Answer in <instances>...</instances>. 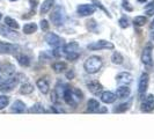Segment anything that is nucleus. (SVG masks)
Returning <instances> with one entry per match:
<instances>
[{
  "instance_id": "obj_14",
  "label": "nucleus",
  "mask_w": 154,
  "mask_h": 139,
  "mask_svg": "<svg viewBox=\"0 0 154 139\" xmlns=\"http://www.w3.org/2000/svg\"><path fill=\"white\" fill-rule=\"evenodd\" d=\"M132 80H133V77L129 72H121L116 77V81L121 85H129L132 82Z\"/></svg>"
},
{
  "instance_id": "obj_35",
  "label": "nucleus",
  "mask_w": 154,
  "mask_h": 139,
  "mask_svg": "<svg viewBox=\"0 0 154 139\" xmlns=\"http://www.w3.org/2000/svg\"><path fill=\"white\" fill-rule=\"evenodd\" d=\"M66 56V59L69 60V62H75L79 59V57H80V54H79V51L78 52H72V54H65Z\"/></svg>"
},
{
  "instance_id": "obj_22",
  "label": "nucleus",
  "mask_w": 154,
  "mask_h": 139,
  "mask_svg": "<svg viewBox=\"0 0 154 139\" xmlns=\"http://www.w3.org/2000/svg\"><path fill=\"white\" fill-rule=\"evenodd\" d=\"M100 107V102L97 100H95V99H91L87 102V111H89V113H97Z\"/></svg>"
},
{
  "instance_id": "obj_32",
  "label": "nucleus",
  "mask_w": 154,
  "mask_h": 139,
  "mask_svg": "<svg viewBox=\"0 0 154 139\" xmlns=\"http://www.w3.org/2000/svg\"><path fill=\"white\" fill-rule=\"evenodd\" d=\"M93 4H94V6L97 8H100L101 11H103L104 13H106V15H108L109 17H111V15H110V13H109V11L107 9V8L104 7L103 5H102V2H101L100 0H93Z\"/></svg>"
},
{
  "instance_id": "obj_26",
  "label": "nucleus",
  "mask_w": 154,
  "mask_h": 139,
  "mask_svg": "<svg viewBox=\"0 0 154 139\" xmlns=\"http://www.w3.org/2000/svg\"><path fill=\"white\" fill-rule=\"evenodd\" d=\"M4 21H5V24H6L7 27H9V28H12V29H15V30H17V29L20 28V24L17 23V21H16V20H14L13 17H11V16H6Z\"/></svg>"
},
{
  "instance_id": "obj_34",
  "label": "nucleus",
  "mask_w": 154,
  "mask_h": 139,
  "mask_svg": "<svg viewBox=\"0 0 154 139\" xmlns=\"http://www.w3.org/2000/svg\"><path fill=\"white\" fill-rule=\"evenodd\" d=\"M118 24H119V27H121L122 29H126V28H129V26H130L128 17H125V16L121 17V19L118 20Z\"/></svg>"
},
{
  "instance_id": "obj_47",
  "label": "nucleus",
  "mask_w": 154,
  "mask_h": 139,
  "mask_svg": "<svg viewBox=\"0 0 154 139\" xmlns=\"http://www.w3.org/2000/svg\"><path fill=\"white\" fill-rule=\"evenodd\" d=\"M9 1H17V0H9Z\"/></svg>"
},
{
  "instance_id": "obj_3",
  "label": "nucleus",
  "mask_w": 154,
  "mask_h": 139,
  "mask_svg": "<svg viewBox=\"0 0 154 139\" xmlns=\"http://www.w3.org/2000/svg\"><path fill=\"white\" fill-rule=\"evenodd\" d=\"M152 51H153V45H152V43H148V44L144 48L143 52H141L140 59H141V63H143L145 66H152V65H153Z\"/></svg>"
},
{
  "instance_id": "obj_16",
  "label": "nucleus",
  "mask_w": 154,
  "mask_h": 139,
  "mask_svg": "<svg viewBox=\"0 0 154 139\" xmlns=\"http://www.w3.org/2000/svg\"><path fill=\"white\" fill-rule=\"evenodd\" d=\"M101 101L106 104H110V103H114L117 100V96H116L115 93L110 92V91H106V92L101 93Z\"/></svg>"
},
{
  "instance_id": "obj_13",
  "label": "nucleus",
  "mask_w": 154,
  "mask_h": 139,
  "mask_svg": "<svg viewBox=\"0 0 154 139\" xmlns=\"http://www.w3.org/2000/svg\"><path fill=\"white\" fill-rule=\"evenodd\" d=\"M15 73V66L12 64H5L0 67V77L4 80H6L8 78L13 77Z\"/></svg>"
},
{
  "instance_id": "obj_38",
  "label": "nucleus",
  "mask_w": 154,
  "mask_h": 139,
  "mask_svg": "<svg viewBox=\"0 0 154 139\" xmlns=\"http://www.w3.org/2000/svg\"><path fill=\"white\" fill-rule=\"evenodd\" d=\"M123 8L125 11H128V12H132L133 11V7L130 6V2H129V0H123Z\"/></svg>"
},
{
  "instance_id": "obj_33",
  "label": "nucleus",
  "mask_w": 154,
  "mask_h": 139,
  "mask_svg": "<svg viewBox=\"0 0 154 139\" xmlns=\"http://www.w3.org/2000/svg\"><path fill=\"white\" fill-rule=\"evenodd\" d=\"M9 103V97L7 95H0V110L5 109Z\"/></svg>"
},
{
  "instance_id": "obj_4",
  "label": "nucleus",
  "mask_w": 154,
  "mask_h": 139,
  "mask_svg": "<svg viewBox=\"0 0 154 139\" xmlns=\"http://www.w3.org/2000/svg\"><path fill=\"white\" fill-rule=\"evenodd\" d=\"M115 46L111 42H109L107 39H99L96 42H93L91 44L87 45L88 50H92V51H97V50H103V49H114Z\"/></svg>"
},
{
  "instance_id": "obj_8",
  "label": "nucleus",
  "mask_w": 154,
  "mask_h": 139,
  "mask_svg": "<svg viewBox=\"0 0 154 139\" xmlns=\"http://www.w3.org/2000/svg\"><path fill=\"white\" fill-rule=\"evenodd\" d=\"M45 42L52 48H59L63 45L64 39L54 32H48L45 35Z\"/></svg>"
},
{
  "instance_id": "obj_48",
  "label": "nucleus",
  "mask_w": 154,
  "mask_h": 139,
  "mask_svg": "<svg viewBox=\"0 0 154 139\" xmlns=\"http://www.w3.org/2000/svg\"><path fill=\"white\" fill-rule=\"evenodd\" d=\"M0 67H1V65H0Z\"/></svg>"
},
{
  "instance_id": "obj_11",
  "label": "nucleus",
  "mask_w": 154,
  "mask_h": 139,
  "mask_svg": "<svg viewBox=\"0 0 154 139\" xmlns=\"http://www.w3.org/2000/svg\"><path fill=\"white\" fill-rule=\"evenodd\" d=\"M19 84V79L17 77H11L6 79L1 85H0V91L1 92H9L13 91Z\"/></svg>"
},
{
  "instance_id": "obj_31",
  "label": "nucleus",
  "mask_w": 154,
  "mask_h": 139,
  "mask_svg": "<svg viewBox=\"0 0 154 139\" xmlns=\"http://www.w3.org/2000/svg\"><path fill=\"white\" fill-rule=\"evenodd\" d=\"M46 110L44 109V107L41 104V103H35L30 109H29V113H35V114H43L45 113Z\"/></svg>"
},
{
  "instance_id": "obj_37",
  "label": "nucleus",
  "mask_w": 154,
  "mask_h": 139,
  "mask_svg": "<svg viewBox=\"0 0 154 139\" xmlns=\"http://www.w3.org/2000/svg\"><path fill=\"white\" fill-rule=\"evenodd\" d=\"M73 93H74V95H75V97L78 99V101H81L84 99V93L81 92L80 89H78V88H74V89H72Z\"/></svg>"
},
{
  "instance_id": "obj_15",
  "label": "nucleus",
  "mask_w": 154,
  "mask_h": 139,
  "mask_svg": "<svg viewBox=\"0 0 154 139\" xmlns=\"http://www.w3.org/2000/svg\"><path fill=\"white\" fill-rule=\"evenodd\" d=\"M87 88L94 95H99L103 91V86L101 85L97 80H92V81L87 82Z\"/></svg>"
},
{
  "instance_id": "obj_45",
  "label": "nucleus",
  "mask_w": 154,
  "mask_h": 139,
  "mask_svg": "<svg viewBox=\"0 0 154 139\" xmlns=\"http://www.w3.org/2000/svg\"><path fill=\"white\" fill-rule=\"evenodd\" d=\"M139 2H146V0H138Z\"/></svg>"
},
{
  "instance_id": "obj_46",
  "label": "nucleus",
  "mask_w": 154,
  "mask_h": 139,
  "mask_svg": "<svg viewBox=\"0 0 154 139\" xmlns=\"http://www.w3.org/2000/svg\"><path fill=\"white\" fill-rule=\"evenodd\" d=\"M1 17H2V15H1V13H0V20H1Z\"/></svg>"
},
{
  "instance_id": "obj_29",
  "label": "nucleus",
  "mask_w": 154,
  "mask_h": 139,
  "mask_svg": "<svg viewBox=\"0 0 154 139\" xmlns=\"http://www.w3.org/2000/svg\"><path fill=\"white\" fill-rule=\"evenodd\" d=\"M111 62L116 64V65H121V64H123L124 63V57L122 56L121 52H118V51H115L112 56H111Z\"/></svg>"
},
{
  "instance_id": "obj_40",
  "label": "nucleus",
  "mask_w": 154,
  "mask_h": 139,
  "mask_svg": "<svg viewBox=\"0 0 154 139\" xmlns=\"http://www.w3.org/2000/svg\"><path fill=\"white\" fill-rule=\"evenodd\" d=\"M29 2L31 4V11L35 12V8H36V5H37V0H29Z\"/></svg>"
},
{
  "instance_id": "obj_28",
  "label": "nucleus",
  "mask_w": 154,
  "mask_h": 139,
  "mask_svg": "<svg viewBox=\"0 0 154 139\" xmlns=\"http://www.w3.org/2000/svg\"><path fill=\"white\" fill-rule=\"evenodd\" d=\"M32 92H34V86L31 85V84H29V82H24L20 87V93L21 94L28 95V94H31Z\"/></svg>"
},
{
  "instance_id": "obj_10",
  "label": "nucleus",
  "mask_w": 154,
  "mask_h": 139,
  "mask_svg": "<svg viewBox=\"0 0 154 139\" xmlns=\"http://www.w3.org/2000/svg\"><path fill=\"white\" fill-rule=\"evenodd\" d=\"M148 84H149V76L148 73H141V76L139 78L138 81V94L140 96H143L146 93L147 88H148Z\"/></svg>"
},
{
  "instance_id": "obj_1",
  "label": "nucleus",
  "mask_w": 154,
  "mask_h": 139,
  "mask_svg": "<svg viewBox=\"0 0 154 139\" xmlns=\"http://www.w3.org/2000/svg\"><path fill=\"white\" fill-rule=\"evenodd\" d=\"M102 66H103V60L99 56H91L84 63V69L89 74L97 73L102 69Z\"/></svg>"
},
{
  "instance_id": "obj_44",
  "label": "nucleus",
  "mask_w": 154,
  "mask_h": 139,
  "mask_svg": "<svg viewBox=\"0 0 154 139\" xmlns=\"http://www.w3.org/2000/svg\"><path fill=\"white\" fill-rule=\"evenodd\" d=\"M149 29H151V30H154V20L152 21V23H151V26H149Z\"/></svg>"
},
{
  "instance_id": "obj_6",
  "label": "nucleus",
  "mask_w": 154,
  "mask_h": 139,
  "mask_svg": "<svg viewBox=\"0 0 154 139\" xmlns=\"http://www.w3.org/2000/svg\"><path fill=\"white\" fill-rule=\"evenodd\" d=\"M0 35L8 39H12V41H17L20 39L19 32L15 29H12V28L7 27L6 24H0Z\"/></svg>"
},
{
  "instance_id": "obj_7",
  "label": "nucleus",
  "mask_w": 154,
  "mask_h": 139,
  "mask_svg": "<svg viewBox=\"0 0 154 139\" xmlns=\"http://www.w3.org/2000/svg\"><path fill=\"white\" fill-rule=\"evenodd\" d=\"M95 11H96V7L92 4H81L77 7V14L81 17H85V16H91L92 14H94Z\"/></svg>"
},
{
  "instance_id": "obj_30",
  "label": "nucleus",
  "mask_w": 154,
  "mask_h": 139,
  "mask_svg": "<svg viewBox=\"0 0 154 139\" xmlns=\"http://www.w3.org/2000/svg\"><path fill=\"white\" fill-rule=\"evenodd\" d=\"M147 23V17L145 15H138L133 19V24L137 27H143Z\"/></svg>"
},
{
  "instance_id": "obj_23",
  "label": "nucleus",
  "mask_w": 154,
  "mask_h": 139,
  "mask_svg": "<svg viewBox=\"0 0 154 139\" xmlns=\"http://www.w3.org/2000/svg\"><path fill=\"white\" fill-rule=\"evenodd\" d=\"M37 24L35 22H29V23H26L24 26H23L22 28V31L26 34V35H31V34H34V32H36L37 31Z\"/></svg>"
},
{
  "instance_id": "obj_12",
  "label": "nucleus",
  "mask_w": 154,
  "mask_h": 139,
  "mask_svg": "<svg viewBox=\"0 0 154 139\" xmlns=\"http://www.w3.org/2000/svg\"><path fill=\"white\" fill-rule=\"evenodd\" d=\"M140 109L143 113H151L154 110V95L153 94H148L144 101L141 102Z\"/></svg>"
},
{
  "instance_id": "obj_21",
  "label": "nucleus",
  "mask_w": 154,
  "mask_h": 139,
  "mask_svg": "<svg viewBox=\"0 0 154 139\" xmlns=\"http://www.w3.org/2000/svg\"><path fill=\"white\" fill-rule=\"evenodd\" d=\"M79 51V43L73 41V42H69L67 44L63 46V52L65 54H72V52H78Z\"/></svg>"
},
{
  "instance_id": "obj_25",
  "label": "nucleus",
  "mask_w": 154,
  "mask_h": 139,
  "mask_svg": "<svg viewBox=\"0 0 154 139\" xmlns=\"http://www.w3.org/2000/svg\"><path fill=\"white\" fill-rule=\"evenodd\" d=\"M130 106H131V101H129V102H124V103H121V104L116 106L112 111H114L115 114H119V113H125L126 110H129Z\"/></svg>"
},
{
  "instance_id": "obj_18",
  "label": "nucleus",
  "mask_w": 154,
  "mask_h": 139,
  "mask_svg": "<svg viewBox=\"0 0 154 139\" xmlns=\"http://www.w3.org/2000/svg\"><path fill=\"white\" fill-rule=\"evenodd\" d=\"M130 94H131V89L126 85L119 86L116 89V96H117V99H126V97L130 96Z\"/></svg>"
},
{
  "instance_id": "obj_24",
  "label": "nucleus",
  "mask_w": 154,
  "mask_h": 139,
  "mask_svg": "<svg viewBox=\"0 0 154 139\" xmlns=\"http://www.w3.org/2000/svg\"><path fill=\"white\" fill-rule=\"evenodd\" d=\"M67 69V64L65 62H54L52 64V70L56 73H62L65 72V70Z\"/></svg>"
},
{
  "instance_id": "obj_9",
  "label": "nucleus",
  "mask_w": 154,
  "mask_h": 139,
  "mask_svg": "<svg viewBox=\"0 0 154 139\" xmlns=\"http://www.w3.org/2000/svg\"><path fill=\"white\" fill-rule=\"evenodd\" d=\"M63 99H64V101L69 104V107H72V108H75L78 106V99L75 97V95H74V93H73V91L71 89V88H66L65 91H64V93H63Z\"/></svg>"
},
{
  "instance_id": "obj_36",
  "label": "nucleus",
  "mask_w": 154,
  "mask_h": 139,
  "mask_svg": "<svg viewBox=\"0 0 154 139\" xmlns=\"http://www.w3.org/2000/svg\"><path fill=\"white\" fill-rule=\"evenodd\" d=\"M39 27H41V29L43 31H48L49 30V27H50V24L48 22V20H41V22H39Z\"/></svg>"
},
{
  "instance_id": "obj_5",
  "label": "nucleus",
  "mask_w": 154,
  "mask_h": 139,
  "mask_svg": "<svg viewBox=\"0 0 154 139\" xmlns=\"http://www.w3.org/2000/svg\"><path fill=\"white\" fill-rule=\"evenodd\" d=\"M20 50V46L15 43H8L0 41V54H14Z\"/></svg>"
},
{
  "instance_id": "obj_2",
  "label": "nucleus",
  "mask_w": 154,
  "mask_h": 139,
  "mask_svg": "<svg viewBox=\"0 0 154 139\" xmlns=\"http://www.w3.org/2000/svg\"><path fill=\"white\" fill-rule=\"evenodd\" d=\"M65 19H66V15H65L64 8L62 6H56L50 14V21L52 22V24L56 27L63 26L65 22Z\"/></svg>"
},
{
  "instance_id": "obj_20",
  "label": "nucleus",
  "mask_w": 154,
  "mask_h": 139,
  "mask_svg": "<svg viewBox=\"0 0 154 139\" xmlns=\"http://www.w3.org/2000/svg\"><path fill=\"white\" fill-rule=\"evenodd\" d=\"M54 6V0H44L41 5V8H39V14L44 15V14H48L52 7Z\"/></svg>"
},
{
  "instance_id": "obj_27",
  "label": "nucleus",
  "mask_w": 154,
  "mask_h": 139,
  "mask_svg": "<svg viewBox=\"0 0 154 139\" xmlns=\"http://www.w3.org/2000/svg\"><path fill=\"white\" fill-rule=\"evenodd\" d=\"M17 62H19V64H20L21 66H24V67L30 66V64H31L30 58H29L27 54H19V56H17Z\"/></svg>"
},
{
  "instance_id": "obj_39",
  "label": "nucleus",
  "mask_w": 154,
  "mask_h": 139,
  "mask_svg": "<svg viewBox=\"0 0 154 139\" xmlns=\"http://www.w3.org/2000/svg\"><path fill=\"white\" fill-rule=\"evenodd\" d=\"M74 77H75V73H74V71H73V70H71V71H69V72L66 73V78L69 79V80H71V79H73Z\"/></svg>"
},
{
  "instance_id": "obj_42",
  "label": "nucleus",
  "mask_w": 154,
  "mask_h": 139,
  "mask_svg": "<svg viewBox=\"0 0 154 139\" xmlns=\"http://www.w3.org/2000/svg\"><path fill=\"white\" fill-rule=\"evenodd\" d=\"M152 7H154V0L153 1H151V2L147 5L146 7H145V9H149V8H152Z\"/></svg>"
},
{
  "instance_id": "obj_41",
  "label": "nucleus",
  "mask_w": 154,
  "mask_h": 139,
  "mask_svg": "<svg viewBox=\"0 0 154 139\" xmlns=\"http://www.w3.org/2000/svg\"><path fill=\"white\" fill-rule=\"evenodd\" d=\"M146 14L148 16H153L154 15V7L149 8V9H146Z\"/></svg>"
},
{
  "instance_id": "obj_19",
  "label": "nucleus",
  "mask_w": 154,
  "mask_h": 139,
  "mask_svg": "<svg viewBox=\"0 0 154 139\" xmlns=\"http://www.w3.org/2000/svg\"><path fill=\"white\" fill-rule=\"evenodd\" d=\"M26 103L22 102L21 100H16L14 101V103L12 104V107H11V111L12 113H15V114H22L26 111Z\"/></svg>"
},
{
  "instance_id": "obj_43",
  "label": "nucleus",
  "mask_w": 154,
  "mask_h": 139,
  "mask_svg": "<svg viewBox=\"0 0 154 139\" xmlns=\"http://www.w3.org/2000/svg\"><path fill=\"white\" fill-rule=\"evenodd\" d=\"M151 39H152V42H154V30H151Z\"/></svg>"
},
{
  "instance_id": "obj_17",
  "label": "nucleus",
  "mask_w": 154,
  "mask_h": 139,
  "mask_svg": "<svg viewBox=\"0 0 154 139\" xmlns=\"http://www.w3.org/2000/svg\"><path fill=\"white\" fill-rule=\"evenodd\" d=\"M36 86H37V88H38L39 92L42 93V94H48V93L50 92V84H49V81L46 79H44V78L37 79Z\"/></svg>"
}]
</instances>
